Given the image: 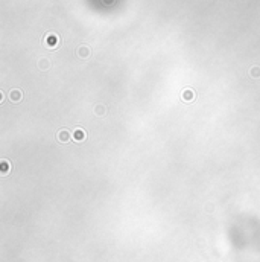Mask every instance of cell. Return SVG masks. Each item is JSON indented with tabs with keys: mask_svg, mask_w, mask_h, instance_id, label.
Masks as SVG:
<instances>
[{
	"mask_svg": "<svg viewBox=\"0 0 260 262\" xmlns=\"http://www.w3.org/2000/svg\"><path fill=\"white\" fill-rule=\"evenodd\" d=\"M73 137L70 136V133L67 130H61L59 133H58V140L61 142V143H67V142H70Z\"/></svg>",
	"mask_w": 260,
	"mask_h": 262,
	"instance_id": "obj_1",
	"label": "cell"
},
{
	"mask_svg": "<svg viewBox=\"0 0 260 262\" xmlns=\"http://www.w3.org/2000/svg\"><path fill=\"white\" fill-rule=\"evenodd\" d=\"M85 137H87V133H85L84 130L78 128V130L73 131V140H76V142H82V140H85Z\"/></svg>",
	"mask_w": 260,
	"mask_h": 262,
	"instance_id": "obj_2",
	"label": "cell"
},
{
	"mask_svg": "<svg viewBox=\"0 0 260 262\" xmlns=\"http://www.w3.org/2000/svg\"><path fill=\"white\" fill-rule=\"evenodd\" d=\"M46 44H47V47H50V49L56 47V44H58V37L53 35V34L47 35V37H46Z\"/></svg>",
	"mask_w": 260,
	"mask_h": 262,
	"instance_id": "obj_3",
	"label": "cell"
},
{
	"mask_svg": "<svg viewBox=\"0 0 260 262\" xmlns=\"http://www.w3.org/2000/svg\"><path fill=\"white\" fill-rule=\"evenodd\" d=\"M195 96H196V95H195V91H193V90H190V88H186V90L183 91V93H181V98H183L186 102L193 101V99H195Z\"/></svg>",
	"mask_w": 260,
	"mask_h": 262,
	"instance_id": "obj_4",
	"label": "cell"
},
{
	"mask_svg": "<svg viewBox=\"0 0 260 262\" xmlns=\"http://www.w3.org/2000/svg\"><path fill=\"white\" fill-rule=\"evenodd\" d=\"M21 98H23V95H21V91L20 90H11V93H9V99L12 101V102H18V101H21Z\"/></svg>",
	"mask_w": 260,
	"mask_h": 262,
	"instance_id": "obj_5",
	"label": "cell"
},
{
	"mask_svg": "<svg viewBox=\"0 0 260 262\" xmlns=\"http://www.w3.org/2000/svg\"><path fill=\"white\" fill-rule=\"evenodd\" d=\"M8 172H9V163L6 160H2V162H0V174L6 175Z\"/></svg>",
	"mask_w": 260,
	"mask_h": 262,
	"instance_id": "obj_6",
	"label": "cell"
},
{
	"mask_svg": "<svg viewBox=\"0 0 260 262\" xmlns=\"http://www.w3.org/2000/svg\"><path fill=\"white\" fill-rule=\"evenodd\" d=\"M78 55H79L81 58H87V57L90 55V49H88L87 46H81L79 50H78Z\"/></svg>",
	"mask_w": 260,
	"mask_h": 262,
	"instance_id": "obj_7",
	"label": "cell"
},
{
	"mask_svg": "<svg viewBox=\"0 0 260 262\" xmlns=\"http://www.w3.org/2000/svg\"><path fill=\"white\" fill-rule=\"evenodd\" d=\"M251 76L253 78H259L260 76V69L259 67H253L251 69Z\"/></svg>",
	"mask_w": 260,
	"mask_h": 262,
	"instance_id": "obj_8",
	"label": "cell"
},
{
	"mask_svg": "<svg viewBox=\"0 0 260 262\" xmlns=\"http://www.w3.org/2000/svg\"><path fill=\"white\" fill-rule=\"evenodd\" d=\"M94 111H96V113H99V114H102V113H103V108H102V107H99V108H96Z\"/></svg>",
	"mask_w": 260,
	"mask_h": 262,
	"instance_id": "obj_9",
	"label": "cell"
}]
</instances>
